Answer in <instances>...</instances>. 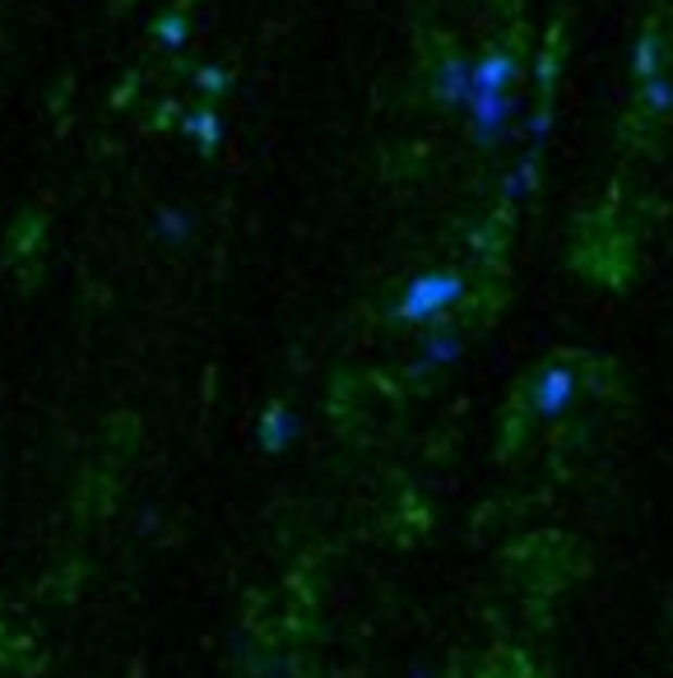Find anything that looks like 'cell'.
Masks as SVG:
<instances>
[{
	"label": "cell",
	"mask_w": 673,
	"mask_h": 678,
	"mask_svg": "<svg viewBox=\"0 0 673 678\" xmlns=\"http://www.w3.org/2000/svg\"><path fill=\"white\" fill-rule=\"evenodd\" d=\"M641 108L650 116H660L673 108V79L669 75H655V79H641Z\"/></svg>",
	"instance_id": "obj_11"
},
{
	"label": "cell",
	"mask_w": 673,
	"mask_h": 678,
	"mask_svg": "<svg viewBox=\"0 0 673 678\" xmlns=\"http://www.w3.org/2000/svg\"><path fill=\"white\" fill-rule=\"evenodd\" d=\"M664 38L660 33H641L636 38V47H632V71H636V79H655V75H664Z\"/></svg>",
	"instance_id": "obj_8"
},
{
	"label": "cell",
	"mask_w": 673,
	"mask_h": 678,
	"mask_svg": "<svg viewBox=\"0 0 673 678\" xmlns=\"http://www.w3.org/2000/svg\"><path fill=\"white\" fill-rule=\"evenodd\" d=\"M511 581L525 595H558L576 581V544L566 534H529L511 553Z\"/></svg>",
	"instance_id": "obj_2"
},
{
	"label": "cell",
	"mask_w": 673,
	"mask_h": 678,
	"mask_svg": "<svg viewBox=\"0 0 673 678\" xmlns=\"http://www.w3.org/2000/svg\"><path fill=\"white\" fill-rule=\"evenodd\" d=\"M437 98L446 108H470L474 102V65L460 57H446L437 71Z\"/></svg>",
	"instance_id": "obj_5"
},
{
	"label": "cell",
	"mask_w": 673,
	"mask_h": 678,
	"mask_svg": "<svg viewBox=\"0 0 673 678\" xmlns=\"http://www.w3.org/2000/svg\"><path fill=\"white\" fill-rule=\"evenodd\" d=\"M228 84H233V75L223 71V65H204V71H196V89H200V94H210V98L228 94Z\"/></svg>",
	"instance_id": "obj_13"
},
{
	"label": "cell",
	"mask_w": 673,
	"mask_h": 678,
	"mask_svg": "<svg viewBox=\"0 0 673 678\" xmlns=\"http://www.w3.org/2000/svg\"><path fill=\"white\" fill-rule=\"evenodd\" d=\"M511 116H515V108H511L507 94H474V102H470V121H474V135L483 145L502 140V131L511 126Z\"/></svg>",
	"instance_id": "obj_3"
},
{
	"label": "cell",
	"mask_w": 673,
	"mask_h": 678,
	"mask_svg": "<svg viewBox=\"0 0 673 678\" xmlns=\"http://www.w3.org/2000/svg\"><path fill=\"white\" fill-rule=\"evenodd\" d=\"M566 260H572V270L581 280H590L599 288H623L636 270V242L609 210H599V214L576 219Z\"/></svg>",
	"instance_id": "obj_1"
},
{
	"label": "cell",
	"mask_w": 673,
	"mask_h": 678,
	"mask_svg": "<svg viewBox=\"0 0 673 678\" xmlns=\"http://www.w3.org/2000/svg\"><path fill=\"white\" fill-rule=\"evenodd\" d=\"M191 229H196V219H191V210H182V205H163V210L153 214V233H159V242H167V247H186Z\"/></svg>",
	"instance_id": "obj_7"
},
{
	"label": "cell",
	"mask_w": 673,
	"mask_h": 678,
	"mask_svg": "<svg viewBox=\"0 0 673 678\" xmlns=\"http://www.w3.org/2000/svg\"><path fill=\"white\" fill-rule=\"evenodd\" d=\"M182 131L191 135V140L210 153V149H219V140H223V121H219V112L214 108H200V112H186L182 116Z\"/></svg>",
	"instance_id": "obj_10"
},
{
	"label": "cell",
	"mask_w": 673,
	"mask_h": 678,
	"mask_svg": "<svg viewBox=\"0 0 673 678\" xmlns=\"http://www.w3.org/2000/svg\"><path fill=\"white\" fill-rule=\"evenodd\" d=\"M529 182H534V153H529V159H525L521 168L511 172V182H507V196H525V190H529Z\"/></svg>",
	"instance_id": "obj_14"
},
{
	"label": "cell",
	"mask_w": 673,
	"mask_h": 678,
	"mask_svg": "<svg viewBox=\"0 0 673 678\" xmlns=\"http://www.w3.org/2000/svg\"><path fill=\"white\" fill-rule=\"evenodd\" d=\"M292 432H298V419H292V414H288L284 405L265 409V419H261V451L279 456V451L292 442Z\"/></svg>",
	"instance_id": "obj_9"
},
{
	"label": "cell",
	"mask_w": 673,
	"mask_h": 678,
	"mask_svg": "<svg viewBox=\"0 0 673 678\" xmlns=\"http://www.w3.org/2000/svg\"><path fill=\"white\" fill-rule=\"evenodd\" d=\"M515 75H521V61L497 47V51H488V57L474 61V94H507Z\"/></svg>",
	"instance_id": "obj_4"
},
{
	"label": "cell",
	"mask_w": 673,
	"mask_h": 678,
	"mask_svg": "<svg viewBox=\"0 0 673 678\" xmlns=\"http://www.w3.org/2000/svg\"><path fill=\"white\" fill-rule=\"evenodd\" d=\"M474 678H534V665H529V655L525 651H515V646H497L478 659V674Z\"/></svg>",
	"instance_id": "obj_6"
},
{
	"label": "cell",
	"mask_w": 673,
	"mask_h": 678,
	"mask_svg": "<svg viewBox=\"0 0 673 678\" xmlns=\"http://www.w3.org/2000/svg\"><path fill=\"white\" fill-rule=\"evenodd\" d=\"M153 38H159L163 51H182L186 47V20L182 14H167V20L153 24Z\"/></svg>",
	"instance_id": "obj_12"
}]
</instances>
